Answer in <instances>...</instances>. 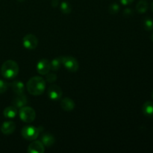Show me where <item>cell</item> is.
<instances>
[{"label":"cell","mask_w":153,"mask_h":153,"mask_svg":"<svg viewBox=\"0 0 153 153\" xmlns=\"http://www.w3.org/2000/svg\"><path fill=\"white\" fill-rule=\"evenodd\" d=\"M44 151V145L40 140L33 141L28 147V152L29 153H43Z\"/></svg>","instance_id":"cell-9"},{"label":"cell","mask_w":153,"mask_h":153,"mask_svg":"<svg viewBox=\"0 0 153 153\" xmlns=\"http://www.w3.org/2000/svg\"><path fill=\"white\" fill-rule=\"evenodd\" d=\"M15 128H16V125L12 121H7L2 124L1 127V131L5 135H9L15 131Z\"/></svg>","instance_id":"cell-10"},{"label":"cell","mask_w":153,"mask_h":153,"mask_svg":"<svg viewBox=\"0 0 153 153\" xmlns=\"http://www.w3.org/2000/svg\"><path fill=\"white\" fill-rule=\"evenodd\" d=\"M61 64L70 72H76L79 70V62L75 58L72 56H63L61 57Z\"/></svg>","instance_id":"cell-5"},{"label":"cell","mask_w":153,"mask_h":153,"mask_svg":"<svg viewBox=\"0 0 153 153\" xmlns=\"http://www.w3.org/2000/svg\"><path fill=\"white\" fill-rule=\"evenodd\" d=\"M3 114H4V117L10 118V119H13L17 114V108L15 106H8L3 111Z\"/></svg>","instance_id":"cell-16"},{"label":"cell","mask_w":153,"mask_h":153,"mask_svg":"<svg viewBox=\"0 0 153 153\" xmlns=\"http://www.w3.org/2000/svg\"><path fill=\"white\" fill-rule=\"evenodd\" d=\"M1 73L5 79H13L19 73V66L16 61L7 60L1 66Z\"/></svg>","instance_id":"cell-2"},{"label":"cell","mask_w":153,"mask_h":153,"mask_svg":"<svg viewBox=\"0 0 153 153\" xmlns=\"http://www.w3.org/2000/svg\"><path fill=\"white\" fill-rule=\"evenodd\" d=\"M152 99H153V91H152Z\"/></svg>","instance_id":"cell-29"},{"label":"cell","mask_w":153,"mask_h":153,"mask_svg":"<svg viewBox=\"0 0 153 153\" xmlns=\"http://www.w3.org/2000/svg\"><path fill=\"white\" fill-rule=\"evenodd\" d=\"M152 41H153V34H152Z\"/></svg>","instance_id":"cell-30"},{"label":"cell","mask_w":153,"mask_h":153,"mask_svg":"<svg viewBox=\"0 0 153 153\" xmlns=\"http://www.w3.org/2000/svg\"><path fill=\"white\" fill-rule=\"evenodd\" d=\"M51 70L50 62L46 59H42L37 63V71L40 75H46Z\"/></svg>","instance_id":"cell-8"},{"label":"cell","mask_w":153,"mask_h":153,"mask_svg":"<svg viewBox=\"0 0 153 153\" xmlns=\"http://www.w3.org/2000/svg\"><path fill=\"white\" fill-rule=\"evenodd\" d=\"M61 107L65 111H71L75 108V102L68 97H65L61 101Z\"/></svg>","instance_id":"cell-12"},{"label":"cell","mask_w":153,"mask_h":153,"mask_svg":"<svg viewBox=\"0 0 153 153\" xmlns=\"http://www.w3.org/2000/svg\"><path fill=\"white\" fill-rule=\"evenodd\" d=\"M143 27L146 31H151L153 29V19L151 18H146L143 20Z\"/></svg>","instance_id":"cell-19"},{"label":"cell","mask_w":153,"mask_h":153,"mask_svg":"<svg viewBox=\"0 0 153 153\" xmlns=\"http://www.w3.org/2000/svg\"><path fill=\"white\" fill-rule=\"evenodd\" d=\"M123 14L126 16H131V15L132 14V10H131V9L130 8L125 9V10L123 11Z\"/></svg>","instance_id":"cell-24"},{"label":"cell","mask_w":153,"mask_h":153,"mask_svg":"<svg viewBox=\"0 0 153 153\" xmlns=\"http://www.w3.org/2000/svg\"><path fill=\"white\" fill-rule=\"evenodd\" d=\"M120 2L122 3L123 4H124V5H128V4H131L134 0H120Z\"/></svg>","instance_id":"cell-25"},{"label":"cell","mask_w":153,"mask_h":153,"mask_svg":"<svg viewBox=\"0 0 153 153\" xmlns=\"http://www.w3.org/2000/svg\"><path fill=\"white\" fill-rule=\"evenodd\" d=\"M7 87H8V85L7 82L0 79V94H4L7 90Z\"/></svg>","instance_id":"cell-23"},{"label":"cell","mask_w":153,"mask_h":153,"mask_svg":"<svg viewBox=\"0 0 153 153\" xmlns=\"http://www.w3.org/2000/svg\"><path fill=\"white\" fill-rule=\"evenodd\" d=\"M41 142L46 147H51L55 142V137L52 134L46 133L41 136Z\"/></svg>","instance_id":"cell-13"},{"label":"cell","mask_w":153,"mask_h":153,"mask_svg":"<svg viewBox=\"0 0 153 153\" xmlns=\"http://www.w3.org/2000/svg\"><path fill=\"white\" fill-rule=\"evenodd\" d=\"M18 1H20V2H22V1H25V0H17Z\"/></svg>","instance_id":"cell-28"},{"label":"cell","mask_w":153,"mask_h":153,"mask_svg":"<svg viewBox=\"0 0 153 153\" xmlns=\"http://www.w3.org/2000/svg\"><path fill=\"white\" fill-rule=\"evenodd\" d=\"M58 1H57V0H53V1H52V5L54 6V7H56L57 5H58Z\"/></svg>","instance_id":"cell-26"},{"label":"cell","mask_w":153,"mask_h":153,"mask_svg":"<svg viewBox=\"0 0 153 153\" xmlns=\"http://www.w3.org/2000/svg\"><path fill=\"white\" fill-rule=\"evenodd\" d=\"M143 114L147 117H153V102L151 101H147L142 106Z\"/></svg>","instance_id":"cell-15"},{"label":"cell","mask_w":153,"mask_h":153,"mask_svg":"<svg viewBox=\"0 0 153 153\" xmlns=\"http://www.w3.org/2000/svg\"><path fill=\"white\" fill-rule=\"evenodd\" d=\"M148 8H149V4L145 0H140L136 5V10L140 13H144L145 12L147 11Z\"/></svg>","instance_id":"cell-17"},{"label":"cell","mask_w":153,"mask_h":153,"mask_svg":"<svg viewBox=\"0 0 153 153\" xmlns=\"http://www.w3.org/2000/svg\"><path fill=\"white\" fill-rule=\"evenodd\" d=\"M26 88L31 95H41L46 89V82L40 76H34L28 80Z\"/></svg>","instance_id":"cell-1"},{"label":"cell","mask_w":153,"mask_h":153,"mask_svg":"<svg viewBox=\"0 0 153 153\" xmlns=\"http://www.w3.org/2000/svg\"><path fill=\"white\" fill-rule=\"evenodd\" d=\"M47 94L51 100L57 101V100H61V97H62L63 92L62 90H61V88H60L59 86L54 85L48 88Z\"/></svg>","instance_id":"cell-7"},{"label":"cell","mask_w":153,"mask_h":153,"mask_svg":"<svg viewBox=\"0 0 153 153\" xmlns=\"http://www.w3.org/2000/svg\"><path fill=\"white\" fill-rule=\"evenodd\" d=\"M61 10L65 14H68L71 12V6L67 1H63L61 4Z\"/></svg>","instance_id":"cell-20"},{"label":"cell","mask_w":153,"mask_h":153,"mask_svg":"<svg viewBox=\"0 0 153 153\" xmlns=\"http://www.w3.org/2000/svg\"><path fill=\"white\" fill-rule=\"evenodd\" d=\"M57 80V76L54 73H49L46 75V81L49 83H52Z\"/></svg>","instance_id":"cell-22"},{"label":"cell","mask_w":153,"mask_h":153,"mask_svg":"<svg viewBox=\"0 0 153 153\" xmlns=\"http://www.w3.org/2000/svg\"><path fill=\"white\" fill-rule=\"evenodd\" d=\"M108 10L110 13H111V14H115V13H118V11H119L120 6L118 5V4H117V3H112V4H110V6H109Z\"/></svg>","instance_id":"cell-21"},{"label":"cell","mask_w":153,"mask_h":153,"mask_svg":"<svg viewBox=\"0 0 153 153\" xmlns=\"http://www.w3.org/2000/svg\"><path fill=\"white\" fill-rule=\"evenodd\" d=\"M151 9H152V10L153 12V2L152 3V4H151Z\"/></svg>","instance_id":"cell-27"},{"label":"cell","mask_w":153,"mask_h":153,"mask_svg":"<svg viewBox=\"0 0 153 153\" xmlns=\"http://www.w3.org/2000/svg\"><path fill=\"white\" fill-rule=\"evenodd\" d=\"M19 117L23 122L27 123H32L36 117L35 111L31 107L24 106L19 110Z\"/></svg>","instance_id":"cell-4"},{"label":"cell","mask_w":153,"mask_h":153,"mask_svg":"<svg viewBox=\"0 0 153 153\" xmlns=\"http://www.w3.org/2000/svg\"><path fill=\"white\" fill-rule=\"evenodd\" d=\"M22 44L24 47L28 49H34L38 45V40L37 37L32 34H28L22 39Z\"/></svg>","instance_id":"cell-6"},{"label":"cell","mask_w":153,"mask_h":153,"mask_svg":"<svg viewBox=\"0 0 153 153\" xmlns=\"http://www.w3.org/2000/svg\"><path fill=\"white\" fill-rule=\"evenodd\" d=\"M27 103H28L27 97L23 94L18 95V97H15L12 101V104L16 108H21L24 107V106L26 105Z\"/></svg>","instance_id":"cell-11"},{"label":"cell","mask_w":153,"mask_h":153,"mask_svg":"<svg viewBox=\"0 0 153 153\" xmlns=\"http://www.w3.org/2000/svg\"><path fill=\"white\" fill-rule=\"evenodd\" d=\"M11 88L16 95H20V94H24V91H25L24 84L20 81H14V82H12Z\"/></svg>","instance_id":"cell-14"},{"label":"cell","mask_w":153,"mask_h":153,"mask_svg":"<svg viewBox=\"0 0 153 153\" xmlns=\"http://www.w3.org/2000/svg\"><path fill=\"white\" fill-rule=\"evenodd\" d=\"M61 58H55L50 62L51 70L53 71H58L61 68Z\"/></svg>","instance_id":"cell-18"},{"label":"cell","mask_w":153,"mask_h":153,"mask_svg":"<svg viewBox=\"0 0 153 153\" xmlns=\"http://www.w3.org/2000/svg\"><path fill=\"white\" fill-rule=\"evenodd\" d=\"M43 127H34L33 126H26L21 131L22 136L28 140H34L38 137L40 133L43 131Z\"/></svg>","instance_id":"cell-3"}]
</instances>
